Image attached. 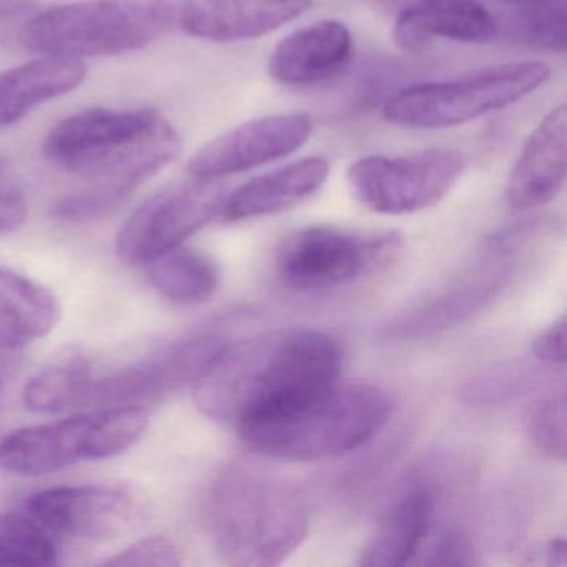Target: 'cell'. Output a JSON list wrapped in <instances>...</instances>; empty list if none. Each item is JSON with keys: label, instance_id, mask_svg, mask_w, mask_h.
Wrapping results in <instances>:
<instances>
[{"label": "cell", "instance_id": "cell-1", "mask_svg": "<svg viewBox=\"0 0 567 567\" xmlns=\"http://www.w3.org/2000/svg\"><path fill=\"white\" fill-rule=\"evenodd\" d=\"M341 348L313 328H278L227 343L194 383L195 404L235 427L340 380Z\"/></svg>", "mask_w": 567, "mask_h": 567}, {"label": "cell", "instance_id": "cell-2", "mask_svg": "<svg viewBox=\"0 0 567 567\" xmlns=\"http://www.w3.org/2000/svg\"><path fill=\"white\" fill-rule=\"evenodd\" d=\"M55 167L131 197L182 151L171 121L152 109L94 107L52 127L42 145Z\"/></svg>", "mask_w": 567, "mask_h": 567}, {"label": "cell", "instance_id": "cell-3", "mask_svg": "<svg viewBox=\"0 0 567 567\" xmlns=\"http://www.w3.org/2000/svg\"><path fill=\"white\" fill-rule=\"evenodd\" d=\"M393 403L370 383L340 380L238 424L248 450L288 463L343 456L378 436Z\"/></svg>", "mask_w": 567, "mask_h": 567}, {"label": "cell", "instance_id": "cell-4", "mask_svg": "<svg viewBox=\"0 0 567 567\" xmlns=\"http://www.w3.org/2000/svg\"><path fill=\"white\" fill-rule=\"evenodd\" d=\"M210 523L225 563L271 567L293 556L307 539L308 511L287 481L231 466L212 491Z\"/></svg>", "mask_w": 567, "mask_h": 567}, {"label": "cell", "instance_id": "cell-5", "mask_svg": "<svg viewBox=\"0 0 567 567\" xmlns=\"http://www.w3.org/2000/svg\"><path fill=\"white\" fill-rule=\"evenodd\" d=\"M154 0H79L25 22L19 39L51 58H105L147 48L164 34Z\"/></svg>", "mask_w": 567, "mask_h": 567}, {"label": "cell", "instance_id": "cell-6", "mask_svg": "<svg viewBox=\"0 0 567 567\" xmlns=\"http://www.w3.org/2000/svg\"><path fill=\"white\" fill-rule=\"evenodd\" d=\"M147 427L144 406L94 408L9 434L0 441V467L18 476H44L74 464L107 460L134 446Z\"/></svg>", "mask_w": 567, "mask_h": 567}, {"label": "cell", "instance_id": "cell-7", "mask_svg": "<svg viewBox=\"0 0 567 567\" xmlns=\"http://www.w3.org/2000/svg\"><path fill=\"white\" fill-rule=\"evenodd\" d=\"M543 62H513L454 81L413 85L388 99L383 117L404 128H447L516 104L549 79Z\"/></svg>", "mask_w": 567, "mask_h": 567}, {"label": "cell", "instance_id": "cell-8", "mask_svg": "<svg viewBox=\"0 0 567 567\" xmlns=\"http://www.w3.org/2000/svg\"><path fill=\"white\" fill-rule=\"evenodd\" d=\"M398 234H354L343 228H301L281 241L277 274L285 287L318 293L344 287L396 258Z\"/></svg>", "mask_w": 567, "mask_h": 567}, {"label": "cell", "instance_id": "cell-9", "mask_svg": "<svg viewBox=\"0 0 567 567\" xmlns=\"http://www.w3.org/2000/svg\"><path fill=\"white\" fill-rule=\"evenodd\" d=\"M466 158L453 148L410 155H370L348 168L347 182L358 204L380 215H410L440 204L460 181Z\"/></svg>", "mask_w": 567, "mask_h": 567}, {"label": "cell", "instance_id": "cell-10", "mask_svg": "<svg viewBox=\"0 0 567 567\" xmlns=\"http://www.w3.org/2000/svg\"><path fill=\"white\" fill-rule=\"evenodd\" d=\"M227 192L217 178L192 177L145 200L118 231L117 257L128 267H147L220 217Z\"/></svg>", "mask_w": 567, "mask_h": 567}, {"label": "cell", "instance_id": "cell-11", "mask_svg": "<svg viewBox=\"0 0 567 567\" xmlns=\"http://www.w3.org/2000/svg\"><path fill=\"white\" fill-rule=\"evenodd\" d=\"M225 344L218 334H190L111 373L94 367L87 408L142 406L194 384Z\"/></svg>", "mask_w": 567, "mask_h": 567}, {"label": "cell", "instance_id": "cell-12", "mask_svg": "<svg viewBox=\"0 0 567 567\" xmlns=\"http://www.w3.org/2000/svg\"><path fill=\"white\" fill-rule=\"evenodd\" d=\"M25 513L51 533L107 543L134 533L147 519V504L121 486H59L25 499Z\"/></svg>", "mask_w": 567, "mask_h": 567}, {"label": "cell", "instance_id": "cell-13", "mask_svg": "<svg viewBox=\"0 0 567 567\" xmlns=\"http://www.w3.org/2000/svg\"><path fill=\"white\" fill-rule=\"evenodd\" d=\"M165 31L212 42L264 38L310 11L313 0H154Z\"/></svg>", "mask_w": 567, "mask_h": 567}, {"label": "cell", "instance_id": "cell-14", "mask_svg": "<svg viewBox=\"0 0 567 567\" xmlns=\"http://www.w3.org/2000/svg\"><path fill=\"white\" fill-rule=\"evenodd\" d=\"M313 121L307 114H278L245 122L205 145L188 162V174L220 178L280 161L310 141Z\"/></svg>", "mask_w": 567, "mask_h": 567}, {"label": "cell", "instance_id": "cell-15", "mask_svg": "<svg viewBox=\"0 0 567 567\" xmlns=\"http://www.w3.org/2000/svg\"><path fill=\"white\" fill-rule=\"evenodd\" d=\"M396 11L393 39L403 51L420 52L434 39L487 44L496 19L477 0H381Z\"/></svg>", "mask_w": 567, "mask_h": 567}, {"label": "cell", "instance_id": "cell-16", "mask_svg": "<svg viewBox=\"0 0 567 567\" xmlns=\"http://www.w3.org/2000/svg\"><path fill=\"white\" fill-rule=\"evenodd\" d=\"M567 109H553L524 142L507 178L506 200L526 212L553 202L566 182Z\"/></svg>", "mask_w": 567, "mask_h": 567}, {"label": "cell", "instance_id": "cell-17", "mask_svg": "<svg viewBox=\"0 0 567 567\" xmlns=\"http://www.w3.org/2000/svg\"><path fill=\"white\" fill-rule=\"evenodd\" d=\"M351 55L350 29L330 19L288 34L271 52L268 72L278 84H318L340 74Z\"/></svg>", "mask_w": 567, "mask_h": 567}, {"label": "cell", "instance_id": "cell-18", "mask_svg": "<svg viewBox=\"0 0 567 567\" xmlns=\"http://www.w3.org/2000/svg\"><path fill=\"white\" fill-rule=\"evenodd\" d=\"M433 491L413 483L390 504L360 554V566L398 567L416 563L434 526Z\"/></svg>", "mask_w": 567, "mask_h": 567}, {"label": "cell", "instance_id": "cell-19", "mask_svg": "<svg viewBox=\"0 0 567 567\" xmlns=\"http://www.w3.org/2000/svg\"><path fill=\"white\" fill-rule=\"evenodd\" d=\"M330 175L323 157H307L261 175L227 195L220 217L240 221L280 214L317 194Z\"/></svg>", "mask_w": 567, "mask_h": 567}, {"label": "cell", "instance_id": "cell-20", "mask_svg": "<svg viewBox=\"0 0 567 567\" xmlns=\"http://www.w3.org/2000/svg\"><path fill=\"white\" fill-rule=\"evenodd\" d=\"M84 61L44 58L0 72V128L18 124L39 105L62 97L84 84Z\"/></svg>", "mask_w": 567, "mask_h": 567}, {"label": "cell", "instance_id": "cell-21", "mask_svg": "<svg viewBox=\"0 0 567 567\" xmlns=\"http://www.w3.org/2000/svg\"><path fill=\"white\" fill-rule=\"evenodd\" d=\"M61 303L44 285L0 265V351L48 337L61 320Z\"/></svg>", "mask_w": 567, "mask_h": 567}, {"label": "cell", "instance_id": "cell-22", "mask_svg": "<svg viewBox=\"0 0 567 567\" xmlns=\"http://www.w3.org/2000/svg\"><path fill=\"white\" fill-rule=\"evenodd\" d=\"M503 288V278L457 288L427 301L386 327L390 340H423L453 330L486 310Z\"/></svg>", "mask_w": 567, "mask_h": 567}, {"label": "cell", "instance_id": "cell-23", "mask_svg": "<svg viewBox=\"0 0 567 567\" xmlns=\"http://www.w3.org/2000/svg\"><path fill=\"white\" fill-rule=\"evenodd\" d=\"M147 267L152 288L165 300L182 307L204 303L220 284L217 264L190 248H175Z\"/></svg>", "mask_w": 567, "mask_h": 567}, {"label": "cell", "instance_id": "cell-24", "mask_svg": "<svg viewBox=\"0 0 567 567\" xmlns=\"http://www.w3.org/2000/svg\"><path fill=\"white\" fill-rule=\"evenodd\" d=\"M94 364L81 354L62 358L35 373L25 384L22 400L34 413H64L87 408Z\"/></svg>", "mask_w": 567, "mask_h": 567}, {"label": "cell", "instance_id": "cell-25", "mask_svg": "<svg viewBox=\"0 0 567 567\" xmlns=\"http://www.w3.org/2000/svg\"><path fill=\"white\" fill-rule=\"evenodd\" d=\"M59 563V547L32 516L0 513V566H52Z\"/></svg>", "mask_w": 567, "mask_h": 567}, {"label": "cell", "instance_id": "cell-26", "mask_svg": "<svg viewBox=\"0 0 567 567\" xmlns=\"http://www.w3.org/2000/svg\"><path fill=\"white\" fill-rule=\"evenodd\" d=\"M509 31L517 41L539 51H566V0L516 8Z\"/></svg>", "mask_w": 567, "mask_h": 567}, {"label": "cell", "instance_id": "cell-27", "mask_svg": "<svg viewBox=\"0 0 567 567\" xmlns=\"http://www.w3.org/2000/svg\"><path fill=\"white\" fill-rule=\"evenodd\" d=\"M566 393L564 390L537 398L526 413V433L544 456L566 461Z\"/></svg>", "mask_w": 567, "mask_h": 567}, {"label": "cell", "instance_id": "cell-28", "mask_svg": "<svg viewBox=\"0 0 567 567\" xmlns=\"http://www.w3.org/2000/svg\"><path fill=\"white\" fill-rule=\"evenodd\" d=\"M128 198L111 188L85 187L61 198L52 207V217L64 224H89L114 214Z\"/></svg>", "mask_w": 567, "mask_h": 567}, {"label": "cell", "instance_id": "cell-29", "mask_svg": "<svg viewBox=\"0 0 567 567\" xmlns=\"http://www.w3.org/2000/svg\"><path fill=\"white\" fill-rule=\"evenodd\" d=\"M182 563V550L174 540L164 536H152L128 544L121 553L105 559L104 566L174 567Z\"/></svg>", "mask_w": 567, "mask_h": 567}, {"label": "cell", "instance_id": "cell-30", "mask_svg": "<svg viewBox=\"0 0 567 567\" xmlns=\"http://www.w3.org/2000/svg\"><path fill=\"white\" fill-rule=\"evenodd\" d=\"M28 218V197L14 167L0 157V235L11 234Z\"/></svg>", "mask_w": 567, "mask_h": 567}, {"label": "cell", "instance_id": "cell-31", "mask_svg": "<svg viewBox=\"0 0 567 567\" xmlns=\"http://www.w3.org/2000/svg\"><path fill=\"white\" fill-rule=\"evenodd\" d=\"M416 560L424 566H473L476 553L463 533L446 530L433 540L427 539Z\"/></svg>", "mask_w": 567, "mask_h": 567}, {"label": "cell", "instance_id": "cell-32", "mask_svg": "<svg viewBox=\"0 0 567 567\" xmlns=\"http://www.w3.org/2000/svg\"><path fill=\"white\" fill-rule=\"evenodd\" d=\"M533 353L544 364L564 367L566 363V317L564 315L534 338Z\"/></svg>", "mask_w": 567, "mask_h": 567}, {"label": "cell", "instance_id": "cell-33", "mask_svg": "<svg viewBox=\"0 0 567 567\" xmlns=\"http://www.w3.org/2000/svg\"><path fill=\"white\" fill-rule=\"evenodd\" d=\"M34 0H0V22L11 21L34 9Z\"/></svg>", "mask_w": 567, "mask_h": 567}, {"label": "cell", "instance_id": "cell-34", "mask_svg": "<svg viewBox=\"0 0 567 567\" xmlns=\"http://www.w3.org/2000/svg\"><path fill=\"white\" fill-rule=\"evenodd\" d=\"M549 566H566V540L564 537H556L550 540L544 554Z\"/></svg>", "mask_w": 567, "mask_h": 567}, {"label": "cell", "instance_id": "cell-35", "mask_svg": "<svg viewBox=\"0 0 567 567\" xmlns=\"http://www.w3.org/2000/svg\"><path fill=\"white\" fill-rule=\"evenodd\" d=\"M494 2H501V4H509L514 6V8H520V6L546 4V2H556V0H494Z\"/></svg>", "mask_w": 567, "mask_h": 567}, {"label": "cell", "instance_id": "cell-36", "mask_svg": "<svg viewBox=\"0 0 567 567\" xmlns=\"http://www.w3.org/2000/svg\"><path fill=\"white\" fill-rule=\"evenodd\" d=\"M0 391H2V381H0Z\"/></svg>", "mask_w": 567, "mask_h": 567}]
</instances>
